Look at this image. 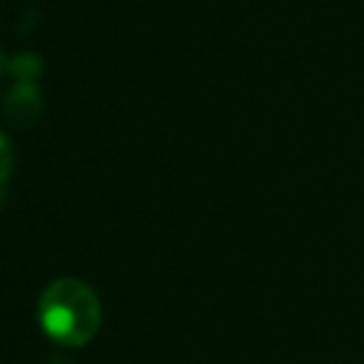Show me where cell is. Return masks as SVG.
Returning a JSON list of instances; mask_svg holds the SVG:
<instances>
[{
    "label": "cell",
    "instance_id": "obj_3",
    "mask_svg": "<svg viewBox=\"0 0 364 364\" xmlns=\"http://www.w3.org/2000/svg\"><path fill=\"white\" fill-rule=\"evenodd\" d=\"M43 71V60L34 51H23L14 60H9V74H14L17 82H34Z\"/></svg>",
    "mask_w": 364,
    "mask_h": 364
},
{
    "label": "cell",
    "instance_id": "obj_1",
    "mask_svg": "<svg viewBox=\"0 0 364 364\" xmlns=\"http://www.w3.org/2000/svg\"><path fill=\"white\" fill-rule=\"evenodd\" d=\"M37 316L46 336H51L57 344L80 347L100 330L102 310L97 293L88 284L80 279H57L43 290Z\"/></svg>",
    "mask_w": 364,
    "mask_h": 364
},
{
    "label": "cell",
    "instance_id": "obj_2",
    "mask_svg": "<svg viewBox=\"0 0 364 364\" xmlns=\"http://www.w3.org/2000/svg\"><path fill=\"white\" fill-rule=\"evenodd\" d=\"M40 111H43V97L34 82H14L3 97V117L17 128L34 125Z\"/></svg>",
    "mask_w": 364,
    "mask_h": 364
},
{
    "label": "cell",
    "instance_id": "obj_7",
    "mask_svg": "<svg viewBox=\"0 0 364 364\" xmlns=\"http://www.w3.org/2000/svg\"><path fill=\"white\" fill-rule=\"evenodd\" d=\"M51 364H71V361H63V358H54Z\"/></svg>",
    "mask_w": 364,
    "mask_h": 364
},
{
    "label": "cell",
    "instance_id": "obj_4",
    "mask_svg": "<svg viewBox=\"0 0 364 364\" xmlns=\"http://www.w3.org/2000/svg\"><path fill=\"white\" fill-rule=\"evenodd\" d=\"M11 168H14V148H11L9 136H6V134H0V176H3V179H9Z\"/></svg>",
    "mask_w": 364,
    "mask_h": 364
},
{
    "label": "cell",
    "instance_id": "obj_5",
    "mask_svg": "<svg viewBox=\"0 0 364 364\" xmlns=\"http://www.w3.org/2000/svg\"><path fill=\"white\" fill-rule=\"evenodd\" d=\"M6 196H9V191H6V179L0 176V208H3V202H6Z\"/></svg>",
    "mask_w": 364,
    "mask_h": 364
},
{
    "label": "cell",
    "instance_id": "obj_6",
    "mask_svg": "<svg viewBox=\"0 0 364 364\" xmlns=\"http://www.w3.org/2000/svg\"><path fill=\"white\" fill-rule=\"evenodd\" d=\"M9 71V60H6V54L0 51V80H3V74Z\"/></svg>",
    "mask_w": 364,
    "mask_h": 364
}]
</instances>
